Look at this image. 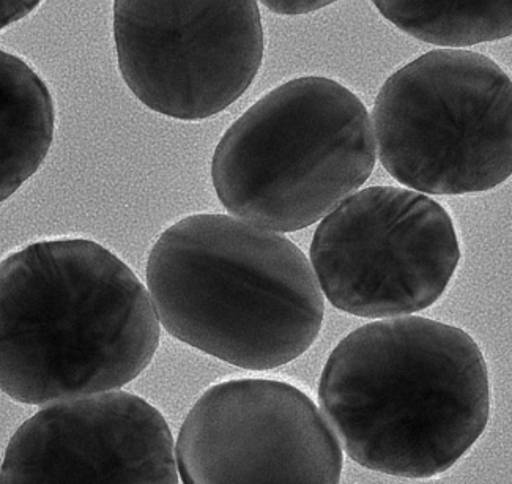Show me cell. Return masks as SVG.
Instances as JSON below:
<instances>
[{
	"label": "cell",
	"instance_id": "obj_1",
	"mask_svg": "<svg viewBox=\"0 0 512 484\" xmlns=\"http://www.w3.org/2000/svg\"><path fill=\"white\" fill-rule=\"evenodd\" d=\"M319 404L352 461L424 480L451 469L486 431L489 371L462 328L391 317L334 347L320 376Z\"/></svg>",
	"mask_w": 512,
	"mask_h": 484
},
{
	"label": "cell",
	"instance_id": "obj_2",
	"mask_svg": "<svg viewBox=\"0 0 512 484\" xmlns=\"http://www.w3.org/2000/svg\"><path fill=\"white\" fill-rule=\"evenodd\" d=\"M160 335L149 291L97 242L46 240L0 262V391L18 403L119 390Z\"/></svg>",
	"mask_w": 512,
	"mask_h": 484
},
{
	"label": "cell",
	"instance_id": "obj_3",
	"mask_svg": "<svg viewBox=\"0 0 512 484\" xmlns=\"http://www.w3.org/2000/svg\"><path fill=\"white\" fill-rule=\"evenodd\" d=\"M147 286L169 335L251 371L301 357L325 316L316 273L292 240L218 213L186 216L160 235Z\"/></svg>",
	"mask_w": 512,
	"mask_h": 484
},
{
	"label": "cell",
	"instance_id": "obj_4",
	"mask_svg": "<svg viewBox=\"0 0 512 484\" xmlns=\"http://www.w3.org/2000/svg\"><path fill=\"white\" fill-rule=\"evenodd\" d=\"M377 161L371 117L323 76L284 82L232 123L212 182L238 220L275 232L309 228L368 182Z\"/></svg>",
	"mask_w": 512,
	"mask_h": 484
},
{
	"label": "cell",
	"instance_id": "obj_5",
	"mask_svg": "<svg viewBox=\"0 0 512 484\" xmlns=\"http://www.w3.org/2000/svg\"><path fill=\"white\" fill-rule=\"evenodd\" d=\"M380 163L429 194L494 190L512 172V84L483 54L435 49L386 79L374 109Z\"/></svg>",
	"mask_w": 512,
	"mask_h": 484
},
{
	"label": "cell",
	"instance_id": "obj_6",
	"mask_svg": "<svg viewBox=\"0 0 512 484\" xmlns=\"http://www.w3.org/2000/svg\"><path fill=\"white\" fill-rule=\"evenodd\" d=\"M461 261L454 221L420 191L371 187L322 218L309 262L331 305L368 319L410 316L445 294Z\"/></svg>",
	"mask_w": 512,
	"mask_h": 484
},
{
	"label": "cell",
	"instance_id": "obj_7",
	"mask_svg": "<svg viewBox=\"0 0 512 484\" xmlns=\"http://www.w3.org/2000/svg\"><path fill=\"white\" fill-rule=\"evenodd\" d=\"M114 40L142 105L190 122L235 103L264 60L257 0H114Z\"/></svg>",
	"mask_w": 512,
	"mask_h": 484
},
{
	"label": "cell",
	"instance_id": "obj_8",
	"mask_svg": "<svg viewBox=\"0 0 512 484\" xmlns=\"http://www.w3.org/2000/svg\"><path fill=\"white\" fill-rule=\"evenodd\" d=\"M186 484L341 481L338 437L305 391L282 380H227L208 388L175 444Z\"/></svg>",
	"mask_w": 512,
	"mask_h": 484
},
{
	"label": "cell",
	"instance_id": "obj_9",
	"mask_svg": "<svg viewBox=\"0 0 512 484\" xmlns=\"http://www.w3.org/2000/svg\"><path fill=\"white\" fill-rule=\"evenodd\" d=\"M0 483L177 484L180 475L160 410L111 390L29 418L8 444Z\"/></svg>",
	"mask_w": 512,
	"mask_h": 484
},
{
	"label": "cell",
	"instance_id": "obj_10",
	"mask_svg": "<svg viewBox=\"0 0 512 484\" xmlns=\"http://www.w3.org/2000/svg\"><path fill=\"white\" fill-rule=\"evenodd\" d=\"M48 86L23 59L0 49V202L40 169L54 139Z\"/></svg>",
	"mask_w": 512,
	"mask_h": 484
},
{
	"label": "cell",
	"instance_id": "obj_11",
	"mask_svg": "<svg viewBox=\"0 0 512 484\" xmlns=\"http://www.w3.org/2000/svg\"><path fill=\"white\" fill-rule=\"evenodd\" d=\"M383 18L416 40L467 48L511 37V0H372Z\"/></svg>",
	"mask_w": 512,
	"mask_h": 484
},
{
	"label": "cell",
	"instance_id": "obj_12",
	"mask_svg": "<svg viewBox=\"0 0 512 484\" xmlns=\"http://www.w3.org/2000/svg\"><path fill=\"white\" fill-rule=\"evenodd\" d=\"M260 2L276 15L298 16L317 12L338 0H260Z\"/></svg>",
	"mask_w": 512,
	"mask_h": 484
},
{
	"label": "cell",
	"instance_id": "obj_13",
	"mask_svg": "<svg viewBox=\"0 0 512 484\" xmlns=\"http://www.w3.org/2000/svg\"><path fill=\"white\" fill-rule=\"evenodd\" d=\"M41 0H0V30L34 12Z\"/></svg>",
	"mask_w": 512,
	"mask_h": 484
}]
</instances>
